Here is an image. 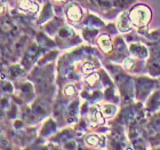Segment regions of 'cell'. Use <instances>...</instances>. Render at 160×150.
Here are the masks:
<instances>
[{
	"instance_id": "obj_1",
	"label": "cell",
	"mask_w": 160,
	"mask_h": 150,
	"mask_svg": "<svg viewBox=\"0 0 160 150\" xmlns=\"http://www.w3.org/2000/svg\"><path fill=\"white\" fill-rule=\"evenodd\" d=\"M150 14L151 13L150 10H149V8H147V7L144 6H140L132 10L130 18L137 25H143V24L148 23V21L150 20Z\"/></svg>"
},
{
	"instance_id": "obj_2",
	"label": "cell",
	"mask_w": 160,
	"mask_h": 150,
	"mask_svg": "<svg viewBox=\"0 0 160 150\" xmlns=\"http://www.w3.org/2000/svg\"><path fill=\"white\" fill-rule=\"evenodd\" d=\"M68 16L72 21L80 20V17H81V9H80L77 5H72V6L68 9Z\"/></svg>"
},
{
	"instance_id": "obj_3",
	"label": "cell",
	"mask_w": 160,
	"mask_h": 150,
	"mask_svg": "<svg viewBox=\"0 0 160 150\" xmlns=\"http://www.w3.org/2000/svg\"><path fill=\"white\" fill-rule=\"evenodd\" d=\"M89 120L93 124H98V123L102 124V123H103V118L101 117V112H100V110H98L97 108H93V109L90 110Z\"/></svg>"
},
{
	"instance_id": "obj_4",
	"label": "cell",
	"mask_w": 160,
	"mask_h": 150,
	"mask_svg": "<svg viewBox=\"0 0 160 150\" xmlns=\"http://www.w3.org/2000/svg\"><path fill=\"white\" fill-rule=\"evenodd\" d=\"M118 27L121 31H128L130 29V23L128 17H127V14L121 15V17L119 18V22H118Z\"/></svg>"
},
{
	"instance_id": "obj_5",
	"label": "cell",
	"mask_w": 160,
	"mask_h": 150,
	"mask_svg": "<svg viewBox=\"0 0 160 150\" xmlns=\"http://www.w3.org/2000/svg\"><path fill=\"white\" fill-rule=\"evenodd\" d=\"M149 70H150V74L153 75V76L160 75V60L159 59H154V61L152 60V62L149 64Z\"/></svg>"
},
{
	"instance_id": "obj_6",
	"label": "cell",
	"mask_w": 160,
	"mask_h": 150,
	"mask_svg": "<svg viewBox=\"0 0 160 150\" xmlns=\"http://www.w3.org/2000/svg\"><path fill=\"white\" fill-rule=\"evenodd\" d=\"M130 49H132V52H133L134 54L138 55L140 57H145L148 55L147 49H145L143 46H141V45H132Z\"/></svg>"
},
{
	"instance_id": "obj_7",
	"label": "cell",
	"mask_w": 160,
	"mask_h": 150,
	"mask_svg": "<svg viewBox=\"0 0 160 150\" xmlns=\"http://www.w3.org/2000/svg\"><path fill=\"white\" fill-rule=\"evenodd\" d=\"M98 44H100L101 48L105 52H109L111 49V43H110V39L107 37V36H102L98 40Z\"/></svg>"
},
{
	"instance_id": "obj_8",
	"label": "cell",
	"mask_w": 160,
	"mask_h": 150,
	"mask_svg": "<svg viewBox=\"0 0 160 150\" xmlns=\"http://www.w3.org/2000/svg\"><path fill=\"white\" fill-rule=\"evenodd\" d=\"M33 111L37 115H42V113L46 112V108H45V106L40 101H38V102H36L33 104Z\"/></svg>"
},
{
	"instance_id": "obj_9",
	"label": "cell",
	"mask_w": 160,
	"mask_h": 150,
	"mask_svg": "<svg viewBox=\"0 0 160 150\" xmlns=\"http://www.w3.org/2000/svg\"><path fill=\"white\" fill-rule=\"evenodd\" d=\"M100 141H103V137H98V135H90V137H87V142L92 146H96V144L100 143Z\"/></svg>"
},
{
	"instance_id": "obj_10",
	"label": "cell",
	"mask_w": 160,
	"mask_h": 150,
	"mask_svg": "<svg viewBox=\"0 0 160 150\" xmlns=\"http://www.w3.org/2000/svg\"><path fill=\"white\" fill-rule=\"evenodd\" d=\"M116 49H117V53L120 54V55H122L126 52V46H125V44L122 43L121 39H118L116 41Z\"/></svg>"
},
{
	"instance_id": "obj_11",
	"label": "cell",
	"mask_w": 160,
	"mask_h": 150,
	"mask_svg": "<svg viewBox=\"0 0 160 150\" xmlns=\"http://www.w3.org/2000/svg\"><path fill=\"white\" fill-rule=\"evenodd\" d=\"M54 130H55V124H54L53 122H48V123L45 125V127L42 128V135H48V134Z\"/></svg>"
},
{
	"instance_id": "obj_12",
	"label": "cell",
	"mask_w": 160,
	"mask_h": 150,
	"mask_svg": "<svg viewBox=\"0 0 160 150\" xmlns=\"http://www.w3.org/2000/svg\"><path fill=\"white\" fill-rule=\"evenodd\" d=\"M114 111H116V108H114L113 106H104V108H103V115L107 117L112 116L114 113Z\"/></svg>"
},
{
	"instance_id": "obj_13",
	"label": "cell",
	"mask_w": 160,
	"mask_h": 150,
	"mask_svg": "<svg viewBox=\"0 0 160 150\" xmlns=\"http://www.w3.org/2000/svg\"><path fill=\"white\" fill-rule=\"evenodd\" d=\"M94 3L98 5L100 7H103V8H109L112 5L111 0H94Z\"/></svg>"
},
{
	"instance_id": "obj_14",
	"label": "cell",
	"mask_w": 160,
	"mask_h": 150,
	"mask_svg": "<svg viewBox=\"0 0 160 150\" xmlns=\"http://www.w3.org/2000/svg\"><path fill=\"white\" fill-rule=\"evenodd\" d=\"M18 5L23 9H30L33 3H31V0H18Z\"/></svg>"
},
{
	"instance_id": "obj_15",
	"label": "cell",
	"mask_w": 160,
	"mask_h": 150,
	"mask_svg": "<svg viewBox=\"0 0 160 150\" xmlns=\"http://www.w3.org/2000/svg\"><path fill=\"white\" fill-rule=\"evenodd\" d=\"M72 34V31L69 29V28H62L60 30V36L61 37H69Z\"/></svg>"
},
{
	"instance_id": "obj_16",
	"label": "cell",
	"mask_w": 160,
	"mask_h": 150,
	"mask_svg": "<svg viewBox=\"0 0 160 150\" xmlns=\"http://www.w3.org/2000/svg\"><path fill=\"white\" fill-rule=\"evenodd\" d=\"M36 54H37V47L32 46L30 49L28 50L27 57H29V59H34V55H36Z\"/></svg>"
},
{
	"instance_id": "obj_17",
	"label": "cell",
	"mask_w": 160,
	"mask_h": 150,
	"mask_svg": "<svg viewBox=\"0 0 160 150\" xmlns=\"http://www.w3.org/2000/svg\"><path fill=\"white\" fill-rule=\"evenodd\" d=\"M78 103L77 102H74V103H72L70 106V108H69V113H70L71 116H74L76 115V112H77V110H78Z\"/></svg>"
},
{
	"instance_id": "obj_18",
	"label": "cell",
	"mask_w": 160,
	"mask_h": 150,
	"mask_svg": "<svg viewBox=\"0 0 160 150\" xmlns=\"http://www.w3.org/2000/svg\"><path fill=\"white\" fill-rule=\"evenodd\" d=\"M97 79H98V75H92V76L88 77L87 83L89 84V85H94V84L97 81Z\"/></svg>"
},
{
	"instance_id": "obj_19",
	"label": "cell",
	"mask_w": 160,
	"mask_h": 150,
	"mask_svg": "<svg viewBox=\"0 0 160 150\" xmlns=\"http://www.w3.org/2000/svg\"><path fill=\"white\" fill-rule=\"evenodd\" d=\"M83 72H92L94 70V65L92 63H85L82 67Z\"/></svg>"
},
{
	"instance_id": "obj_20",
	"label": "cell",
	"mask_w": 160,
	"mask_h": 150,
	"mask_svg": "<svg viewBox=\"0 0 160 150\" xmlns=\"http://www.w3.org/2000/svg\"><path fill=\"white\" fill-rule=\"evenodd\" d=\"M134 64H135V62L132 59H128V60H126L123 62V67L126 68V69H132L134 67Z\"/></svg>"
},
{
	"instance_id": "obj_21",
	"label": "cell",
	"mask_w": 160,
	"mask_h": 150,
	"mask_svg": "<svg viewBox=\"0 0 160 150\" xmlns=\"http://www.w3.org/2000/svg\"><path fill=\"white\" fill-rule=\"evenodd\" d=\"M88 22H89V24H95V25H102V22H101V21H98L96 18V17H94V16H89V17H88Z\"/></svg>"
},
{
	"instance_id": "obj_22",
	"label": "cell",
	"mask_w": 160,
	"mask_h": 150,
	"mask_svg": "<svg viewBox=\"0 0 160 150\" xmlns=\"http://www.w3.org/2000/svg\"><path fill=\"white\" fill-rule=\"evenodd\" d=\"M49 14H50V7H49V5H47L46 8H45V10L42 12V16H41V21L45 20V18H47V17L49 16Z\"/></svg>"
},
{
	"instance_id": "obj_23",
	"label": "cell",
	"mask_w": 160,
	"mask_h": 150,
	"mask_svg": "<svg viewBox=\"0 0 160 150\" xmlns=\"http://www.w3.org/2000/svg\"><path fill=\"white\" fill-rule=\"evenodd\" d=\"M152 55H153L154 59H159L160 60V47H153L152 48Z\"/></svg>"
},
{
	"instance_id": "obj_24",
	"label": "cell",
	"mask_w": 160,
	"mask_h": 150,
	"mask_svg": "<svg viewBox=\"0 0 160 150\" xmlns=\"http://www.w3.org/2000/svg\"><path fill=\"white\" fill-rule=\"evenodd\" d=\"M74 87L73 86H68L65 90H64V93H65V95H68V96H70V95H73L74 94Z\"/></svg>"
},
{
	"instance_id": "obj_25",
	"label": "cell",
	"mask_w": 160,
	"mask_h": 150,
	"mask_svg": "<svg viewBox=\"0 0 160 150\" xmlns=\"http://www.w3.org/2000/svg\"><path fill=\"white\" fill-rule=\"evenodd\" d=\"M18 74H20V68L18 67H13L10 69V76L12 77H16Z\"/></svg>"
},
{
	"instance_id": "obj_26",
	"label": "cell",
	"mask_w": 160,
	"mask_h": 150,
	"mask_svg": "<svg viewBox=\"0 0 160 150\" xmlns=\"http://www.w3.org/2000/svg\"><path fill=\"white\" fill-rule=\"evenodd\" d=\"M62 109H63V108L61 107V103H57L56 106H55V108H54V112H55L56 117L60 116V113L62 112Z\"/></svg>"
},
{
	"instance_id": "obj_27",
	"label": "cell",
	"mask_w": 160,
	"mask_h": 150,
	"mask_svg": "<svg viewBox=\"0 0 160 150\" xmlns=\"http://www.w3.org/2000/svg\"><path fill=\"white\" fill-rule=\"evenodd\" d=\"M56 28H57V24L55 23V22H54V23H49L47 25V31H48V32H52V29H53V31H55Z\"/></svg>"
},
{
	"instance_id": "obj_28",
	"label": "cell",
	"mask_w": 160,
	"mask_h": 150,
	"mask_svg": "<svg viewBox=\"0 0 160 150\" xmlns=\"http://www.w3.org/2000/svg\"><path fill=\"white\" fill-rule=\"evenodd\" d=\"M107 96H108V99H112V97H113V90H112V88H109V90L107 91Z\"/></svg>"
},
{
	"instance_id": "obj_29",
	"label": "cell",
	"mask_w": 160,
	"mask_h": 150,
	"mask_svg": "<svg viewBox=\"0 0 160 150\" xmlns=\"http://www.w3.org/2000/svg\"><path fill=\"white\" fill-rule=\"evenodd\" d=\"M65 147H67V148H72V149H73L76 146H74V142H71V144H67Z\"/></svg>"
}]
</instances>
